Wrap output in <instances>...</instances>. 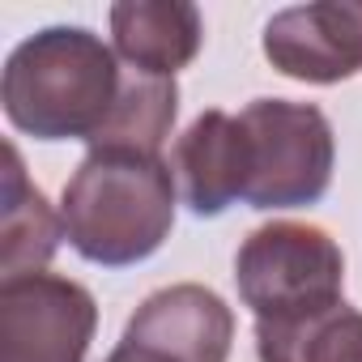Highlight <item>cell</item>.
I'll return each instance as SVG.
<instances>
[{
    "label": "cell",
    "mask_w": 362,
    "mask_h": 362,
    "mask_svg": "<svg viewBox=\"0 0 362 362\" xmlns=\"http://www.w3.org/2000/svg\"><path fill=\"white\" fill-rule=\"evenodd\" d=\"M247 141V188L252 209H303L320 205L332 184L337 141L332 124L315 103L256 98L239 111Z\"/></svg>",
    "instance_id": "3"
},
{
    "label": "cell",
    "mask_w": 362,
    "mask_h": 362,
    "mask_svg": "<svg viewBox=\"0 0 362 362\" xmlns=\"http://www.w3.org/2000/svg\"><path fill=\"white\" fill-rule=\"evenodd\" d=\"M235 286L256 320H298L341 303L345 256L337 239L307 222H269L235 256Z\"/></svg>",
    "instance_id": "4"
},
{
    "label": "cell",
    "mask_w": 362,
    "mask_h": 362,
    "mask_svg": "<svg viewBox=\"0 0 362 362\" xmlns=\"http://www.w3.org/2000/svg\"><path fill=\"white\" fill-rule=\"evenodd\" d=\"M107 362H170V358H162V354H153V349L132 345V341H124V337H119V345L111 349V358H107Z\"/></svg>",
    "instance_id": "13"
},
{
    "label": "cell",
    "mask_w": 362,
    "mask_h": 362,
    "mask_svg": "<svg viewBox=\"0 0 362 362\" xmlns=\"http://www.w3.org/2000/svg\"><path fill=\"white\" fill-rule=\"evenodd\" d=\"M260 362H362V311L345 298L298 320H256Z\"/></svg>",
    "instance_id": "11"
},
{
    "label": "cell",
    "mask_w": 362,
    "mask_h": 362,
    "mask_svg": "<svg viewBox=\"0 0 362 362\" xmlns=\"http://www.w3.org/2000/svg\"><path fill=\"white\" fill-rule=\"evenodd\" d=\"M124 69L86 26H47L22 39L0 73V103L35 141H94L115 111Z\"/></svg>",
    "instance_id": "1"
},
{
    "label": "cell",
    "mask_w": 362,
    "mask_h": 362,
    "mask_svg": "<svg viewBox=\"0 0 362 362\" xmlns=\"http://www.w3.org/2000/svg\"><path fill=\"white\" fill-rule=\"evenodd\" d=\"M175 188L197 218H222L247 188V141L239 115L205 111L170 149Z\"/></svg>",
    "instance_id": "8"
},
{
    "label": "cell",
    "mask_w": 362,
    "mask_h": 362,
    "mask_svg": "<svg viewBox=\"0 0 362 362\" xmlns=\"http://www.w3.org/2000/svg\"><path fill=\"white\" fill-rule=\"evenodd\" d=\"M64 239V218L47 197L26 179L22 153L5 141V170H0V281L30 277L52 264Z\"/></svg>",
    "instance_id": "10"
},
{
    "label": "cell",
    "mask_w": 362,
    "mask_h": 362,
    "mask_svg": "<svg viewBox=\"0 0 362 362\" xmlns=\"http://www.w3.org/2000/svg\"><path fill=\"white\" fill-rule=\"evenodd\" d=\"M124 341L145 345L170 362H226L235 341V315L222 294L184 281L153 290L128 320Z\"/></svg>",
    "instance_id": "7"
},
{
    "label": "cell",
    "mask_w": 362,
    "mask_h": 362,
    "mask_svg": "<svg viewBox=\"0 0 362 362\" xmlns=\"http://www.w3.org/2000/svg\"><path fill=\"white\" fill-rule=\"evenodd\" d=\"M94 328L98 303L73 277L0 281V362H86Z\"/></svg>",
    "instance_id": "5"
},
{
    "label": "cell",
    "mask_w": 362,
    "mask_h": 362,
    "mask_svg": "<svg viewBox=\"0 0 362 362\" xmlns=\"http://www.w3.org/2000/svg\"><path fill=\"white\" fill-rule=\"evenodd\" d=\"M179 115V86L175 77H153L141 69H124V86L115 98L111 119L90 141V149H115V153H141L158 158Z\"/></svg>",
    "instance_id": "12"
},
{
    "label": "cell",
    "mask_w": 362,
    "mask_h": 362,
    "mask_svg": "<svg viewBox=\"0 0 362 362\" xmlns=\"http://www.w3.org/2000/svg\"><path fill=\"white\" fill-rule=\"evenodd\" d=\"M175 170L162 158L90 149L64 184L60 218L73 252L103 269L149 260L175 226Z\"/></svg>",
    "instance_id": "2"
},
{
    "label": "cell",
    "mask_w": 362,
    "mask_h": 362,
    "mask_svg": "<svg viewBox=\"0 0 362 362\" xmlns=\"http://www.w3.org/2000/svg\"><path fill=\"white\" fill-rule=\"evenodd\" d=\"M264 56L281 77L337 86L362 73V0H320L269 18Z\"/></svg>",
    "instance_id": "6"
},
{
    "label": "cell",
    "mask_w": 362,
    "mask_h": 362,
    "mask_svg": "<svg viewBox=\"0 0 362 362\" xmlns=\"http://www.w3.org/2000/svg\"><path fill=\"white\" fill-rule=\"evenodd\" d=\"M205 43L201 9L188 0H119L111 5V47L128 69L175 77Z\"/></svg>",
    "instance_id": "9"
}]
</instances>
